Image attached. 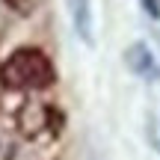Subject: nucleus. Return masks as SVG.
<instances>
[{
  "label": "nucleus",
  "mask_w": 160,
  "mask_h": 160,
  "mask_svg": "<svg viewBox=\"0 0 160 160\" xmlns=\"http://www.w3.org/2000/svg\"><path fill=\"white\" fill-rule=\"evenodd\" d=\"M65 12L71 18L77 39L83 45H95V18H92V0H65Z\"/></svg>",
  "instance_id": "obj_1"
},
{
  "label": "nucleus",
  "mask_w": 160,
  "mask_h": 160,
  "mask_svg": "<svg viewBox=\"0 0 160 160\" xmlns=\"http://www.w3.org/2000/svg\"><path fill=\"white\" fill-rule=\"evenodd\" d=\"M125 62H128V68H131L133 74H139V77H148L151 71H154V57H151L148 45H142V42H133L125 51Z\"/></svg>",
  "instance_id": "obj_2"
},
{
  "label": "nucleus",
  "mask_w": 160,
  "mask_h": 160,
  "mask_svg": "<svg viewBox=\"0 0 160 160\" xmlns=\"http://www.w3.org/2000/svg\"><path fill=\"white\" fill-rule=\"evenodd\" d=\"M142 3H145V12H148L151 18H160V3L157 0H142Z\"/></svg>",
  "instance_id": "obj_3"
}]
</instances>
